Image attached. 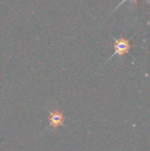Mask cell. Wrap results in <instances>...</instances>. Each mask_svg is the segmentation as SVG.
<instances>
[{
  "instance_id": "obj_3",
  "label": "cell",
  "mask_w": 150,
  "mask_h": 151,
  "mask_svg": "<svg viewBox=\"0 0 150 151\" xmlns=\"http://www.w3.org/2000/svg\"><path fill=\"white\" fill-rule=\"evenodd\" d=\"M128 1H131V2H133V3H137V2H138V0H121V1H120L119 3H118L117 5H116V7L113 9V12H115V10L117 9L118 7H120V6H121L122 4H123V3H126V2H128ZM145 1H146L147 3H149V1H148V0H145Z\"/></svg>"
},
{
  "instance_id": "obj_1",
  "label": "cell",
  "mask_w": 150,
  "mask_h": 151,
  "mask_svg": "<svg viewBox=\"0 0 150 151\" xmlns=\"http://www.w3.org/2000/svg\"><path fill=\"white\" fill-rule=\"evenodd\" d=\"M112 38L114 40V43H113L114 52L109 60H111V59L115 56H118V57H120V58H123L126 55H128V52H130L131 47H132L130 40L126 39V38H123V37H120L117 39V38H115L112 36Z\"/></svg>"
},
{
  "instance_id": "obj_2",
  "label": "cell",
  "mask_w": 150,
  "mask_h": 151,
  "mask_svg": "<svg viewBox=\"0 0 150 151\" xmlns=\"http://www.w3.org/2000/svg\"><path fill=\"white\" fill-rule=\"evenodd\" d=\"M48 121H50V127L57 129L58 127H63L65 123V115L60 110H54L48 113Z\"/></svg>"
}]
</instances>
